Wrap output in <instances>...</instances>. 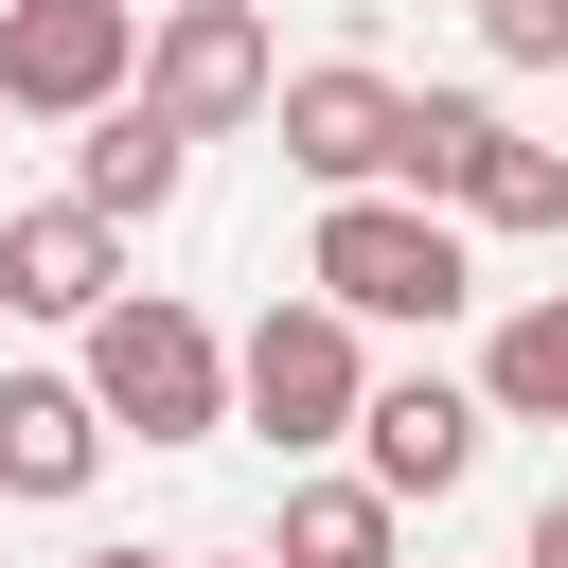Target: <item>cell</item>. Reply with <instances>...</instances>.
Listing matches in <instances>:
<instances>
[{"label":"cell","mask_w":568,"mask_h":568,"mask_svg":"<svg viewBox=\"0 0 568 568\" xmlns=\"http://www.w3.org/2000/svg\"><path fill=\"white\" fill-rule=\"evenodd\" d=\"M284 568H390V497L373 479H284Z\"/></svg>","instance_id":"7c38bea8"},{"label":"cell","mask_w":568,"mask_h":568,"mask_svg":"<svg viewBox=\"0 0 568 568\" xmlns=\"http://www.w3.org/2000/svg\"><path fill=\"white\" fill-rule=\"evenodd\" d=\"M479 390H444V373H373V408H355V462H373V497H462L479 479Z\"/></svg>","instance_id":"52a82bcc"},{"label":"cell","mask_w":568,"mask_h":568,"mask_svg":"<svg viewBox=\"0 0 568 568\" xmlns=\"http://www.w3.org/2000/svg\"><path fill=\"white\" fill-rule=\"evenodd\" d=\"M479 53H515V71H568V0H479Z\"/></svg>","instance_id":"4fadbf2b"},{"label":"cell","mask_w":568,"mask_h":568,"mask_svg":"<svg viewBox=\"0 0 568 568\" xmlns=\"http://www.w3.org/2000/svg\"><path fill=\"white\" fill-rule=\"evenodd\" d=\"M302 302H337L355 337H373V320L444 337V320L479 302V266H462V231H444L426 195H320V248H302Z\"/></svg>","instance_id":"6da1fadb"},{"label":"cell","mask_w":568,"mask_h":568,"mask_svg":"<svg viewBox=\"0 0 568 568\" xmlns=\"http://www.w3.org/2000/svg\"><path fill=\"white\" fill-rule=\"evenodd\" d=\"M142 89V0H0V106L18 124H89Z\"/></svg>","instance_id":"5b68a950"},{"label":"cell","mask_w":568,"mask_h":568,"mask_svg":"<svg viewBox=\"0 0 568 568\" xmlns=\"http://www.w3.org/2000/svg\"><path fill=\"white\" fill-rule=\"evenodd\" d=\"M178 178H195V142H178L160 106H89V142H71V213L142 231V213H178Z\"/></svg>","instance_id":"30bf717a"},{"label":"cell","mask_w":568,"mask_h":568,"mask_svg":"<svg viewBox=\"0 0 568 568\" xmlns=\"http://www.w3.org/2000/svg\"><path fill=\"white\" fill-rule=\"evenodd\" d=\"M355 408H373V355H355V320H337V302H266V320L231 337V426H266L284 462L355 444Z\"/></svg>","instance_id":"3957f363"},{"label":"cell","mask_w":568,"mask_h":568,"mask_svg":"<svg viewBox=\"0 0 568 568\" xmlns=\"http://www.w3.org/2000/svg\"><path fill=\"white\" fill-rule=\"evenodd\" d=\"M266 89H284V53H266V18H248V0H160V18H142V89H124V106H160L178 142L266 124Z\"/></svg>","instance_id":"277c9868"},{"label":"cell","mask_w":568,"mask_h":568,"mask_svg":"<svg viewBox=\"0 0 568 568\" xmlns=\"http://www.w3.org/2000/svg\"><path fill=\"white\" fill-rule=\"evenodd\" d=\"M124 444H213L231 426V337L195 320V302H160V284H124L106 320H89V373H71Z\"/></svg>","instance_id":"7a4b0ae2"},{"label":"cell","mask_w":568,"mask_h":568,"mask_svg":"<svg viewBox=\"0 0 568 568\" xmlns=\"http://www.w3.org/2000/svg\"><path fill=\"white\" fill-rule=\"evenodd\" d=\"M515 568H568V497H550V515H532V550H515Z\"/></svg>","instance_id":"5bb4252c"},{"label":"cell","mask_w":568,"mask_h":568,"mask_svg":"<svg viewBox=\"0 0 568 568\" xmlns=\"http://www.w3.org/2000/svg\"><path fill=\"white\" fill-rule=\"evenodd\" d=\"M106 479V408L71 373H0V497H89Z\"/></svg>","instance_id":"9c48e42d"},{"label":"cell","mask_w":568,"mask_h":568,"mask_svg":"<svg viewBox=\"0 0 568 568\" xmlns=\"http://www.w3.org/2000/svg\"><path fill=\"white\" fill-rule=\"evenodd\" d=\"M479 408H497V426H568V284L497 320V355H479Z\"/></svg>","instance_id":"8fae6325"},{"label":"cell","mask_w":568,"mask_h":568,"mask_svg":"<svg viewBox=\"0 0 568 568\" xmlns=\"http://www.w3.org/2000/svg\"><path fill=\"white\" fill-rule=\"evenodd\" d=\"M0 302H18V320H71V337H89V320L124 302V231H106V213H71V195L0 213Z\"/></svg>","instance_id":"ba28073f"},{"label":"cell","mask_w":568,"mask_h":568,"mask_svg":"<svg viewBox=\"0 0 568 568\" xmlns=\"http://www.w3.org/2000/svg\"><path fill=\"white\" fill-rule=\"evenodd\" d=\"M266 124H284V160H302L320 195H390V142H408V89L337 53V71H284V89H266Z\"/></svg>","instance_id":"8992f818"},{"label":"cell","mask_w":568,"mask_h":568,"mask_svg":"<svg viewBox=\"0 0 568 568\" xmlns=\"http://www.w3.org/2000/svg\"><path fill=\"white\" fill-rule=\"evenodd\" d=\"M89 568H160V550H89Z\"/></svg>","instance_id":"9a60e30c"}]
</instances>
